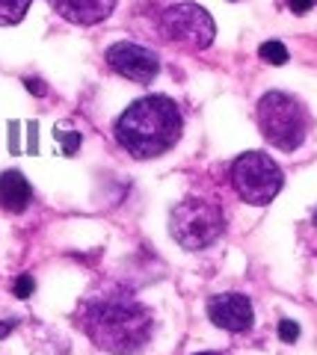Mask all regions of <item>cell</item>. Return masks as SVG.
<instances>
[{
	"label": "cell",
	"instance_id": "obj_8",
	"mask_svg": "<svg viewBox=\"0 0 317 355\" xmlns=\"http://www.w3.org/2000/svg\"><path fill=\"white\" fill-rule=\"evenodd\" d=\"M207 317L225 331H249L255 323V311L243 293H216L207 299Z\"/></svg>",
	"mask_w": 317,
	"mask_h": 355
},
{
	"label": "cell",
	"instance_id": "obj_10",
	"mask_svg": "<svg viewBox=\"0 0 317 355\" xmlns=\"http://www.w3.org/2000/svg\"><path fill=\"white\" fill-rule=\"evenodd\" d=\"M33 190L27 184V178L21 175L18 169H9L0 175V207L9 210V214H24L30 207Z\"/></svg>",
	"mask_w": 317,
	"mask_h": 355
},
{
	"label": "cell",
	"instance_id": "obj_2",
	"mask_svg": "<svg viewBox=\"0 0 317 355\" xmlns=\"http://www.w3.org/2000/svg\"><path fill=\"white\" fill-rule=\"evenodd\" d=\"M113 130H116V142L130 157L155 160L169 148H175V142L181 139L184 130V119L172 98L146 95L116 119Z\"/></svg>",
	"mask_w": 317,
	"mask_h": 355
},
{
	"label": "cell",
	"instance_id": "obj_14",
	"mask_svg": "<svg viewBox=\"0 0 317 355\" xmlns=\"http://www.w3.org/2000/svg\"><path fill=\"white\" fill-rule=\"evenodd\" d=\"M33 291H36V282H33L30 275H18L15 279V296L27 299V296H33Z\"/></svg>",
	"mask_w": 317,
	"mask_h": 355
},
{
	"label": "cell",
	"instance_id": "obj_9",
	"mask_svg": "<svg viewBox=\"0 0 317 355\" xmlns=\"http://www.w3.org/2000/svg\"><path fill=\"white\" fill-rule=\"evenodd\" d=\"M48 3L60 18L78 27H92L113 15L119 0H48Z\"/></svg>",
	"mask_w": 317,
	"mask_h": 355
},
{
	"label": "cell",
	"instance_id": "obj_6",
	"mask_svg": "<svg viewBox=\"0 0 317 355\" xmlns=\"http://www.w3.org/2000/svg\"><path fill=\"white\" fill-rule=\"evenodd\" d=\"M160 33H163V39H169L172 44L205 51L214 44L216 24H214L211 12L202 9L199 3H175L169 9H163Z\"/></svg>",
	"mask_w": 317,
	"mask_h": 355
},
{
	"label": "cell",
	"instance_id": "obj_3",
	"mask_svg": "<svg viewBox=\"0 0 317 355\" xmlns=\"http://www.w3.org/2000/svg\"><path fill=\"white\" fill-rule=\"evenodd\" d=\"M258 128L264 139L279 151H297L309 133V116L293 95L267 92L258 101Z\"/></svg>",
	"mask_w": 317,
	"mask_h": 355
},
{
	"label": "cell",
	"instance_id": "obj_20",
	"mask_svg": "<svg viewBox=\"0 0 317 355\" xmlns=\"http://www.w3.org/2000/svg\"><path fill=\"white\" fill-rule=\"evenodd\" d=\"M12 326H15V323H0V338H6L9 331H12Z\"/></svg>",
	"mask_w": 317,
	"mask_h": 355
},
{
	"label": "cell",
	"instance_id": "obj_4",
	"mask_svg": "<svg viewBox=\"0 0 317 355\" xmlns=\"http://www.w3.org/2000/svg\"><path fill=\"white\" fill-rule=\"evenodd\" d=\"M225 231V216L223 207L211 202V198H184L172 207L169 216V234L175 237V243L190 252L207 249L214 240H220V234Z\"/></svg>",
	"mask_w": 317,
	"mask_h": 355
},
{
	"label": "cell",
	"instance_id": "obj_18",
	"mask_svg": "<svg viewBox=\"0 0 317 355\" xmlns=\"http://www.w3.org/2000/svg\"><path fill=\"white\" fill-rule=\"evenodd\" d=\"M27 83V89L33 95H45V86H42V80H36V77H30V80H24Z\"/></svg>",
	"mask_w": 317,
	"mask_h": 355
},
{
	"label": "cell",
	"instance_id": "obj_16",
	"mask_svg": "<svg viewBox=\"0 0 317 355\" xmlns=\"http://www.w3.org/2000/svg\"><path fill=\"white\" fill-rule=\"evenodd\" d=\"M317 3V0H288V6H291V12H297V15H305L309 9Z\"/></svg>",
	"mask_w": 317,
	"mask_h": 355
},
{
	"label": "cell",
	"instance_id": "obj_1",
	"mask_svg": "<svg viewBox=\"0 0 317 355\" xmlns=\"http://www.w3.org/2000/svg\"><path fill=\"white\" fill-rule=\"evenodd\" d=\"M80 326L98 349L134 355L151 340V311L130 296H98L80 311Z\"/></svg>",
	"mask_w": 317,
	"mask_h": 355
},
{
	"label": "cell",
	"instance_id": "obj_13",
	"mask_svg": "<svg viewBox=\"0 0 317 355\" xmlns=\"http://www.w3.org/2000/svg\"><path fill=\"white\" fill-rule=\"evenodd\" d=\"M279 338L285 343H293L300 338V326L293 323V320H282V323H279Z\"/></svg>",
	"mask_w": 317,
	"mask_h": 355
},
{
	"label": "cell",
	"instance_id": "obj_5",
	"mask_svg": "<svg viewBox=\"0 0 317 355\" xmlns=\"http://www.w3.org/2000/svg\"><path fill=\"white\" fill-rule=\"evenodd\" d=\"M232 187L234 193L243 198L246 205L264 207L273 198L279 196L282 184H285V175H282L279 163L264 151H246L232 163Z\"/></svg>",
	"mask_w": 317,
	"mask_h": 355
},
{
	"label": "cell",
	"instance_id": "obj_12",
	"mask_svg": "<svg viewBox=\"0 0 317 355\" xmlns=\"http://www.w3.org/2000/svg\"><path fill=\"white\" fill-rule=\"evenodd\" d=\"M258 57L270 65H285L288 62V48L282 42H264L258 48Z\"/></svg>",
	"mask_w": 317,
	"mask_h": 355
},
{
	"label": "cell",
	"instance_id": "obj_7",
	"mask_svg": "<svg viewBox=\"0 0 317 355\" xmlns=\"http://www.w3.org/2000/svg\"><path fill=\"white\" fill-rule=\"evenodd\" d=\"M107 65L134 83H151L160 71V57L137 42H116L107 48Z\"/></svg>",
	"mask_w": 317,
	"mask_h": 355
},
{
	"label": "cell",
	"instance_id": "obj_21",
	"mask_svg": "<svg viewBox=\"0 0 317 355\" xmlns=\"http://www.w3.org/2000/svg\"><path fill=\"white\" fill-rule=\"evenodd\" d=\"M196 355H223V352H196Z\"/></svg>",
	"mask_w": 317,
	"mask_h": 355
},
{
	"label": "cell",
	"instance_id": "obj_22",
	"mask_svg": "<svg viewBox=\"0 0 317 355\" xmlns=\"http://www.w3.org/2000/svg\"><path fill=\"white\" fill-rule=\"evenodd\" d=\"M314 225H317V210H314Z\"/></svg>",
	"mask_w": 317,
	"mask_h": 355
},
{
	"label": "cell",
	"instance_id": "obj_17",
	"mask_svg": "<svg viewBox=\"0 0 317 355\" xmlns=\"http://www.w3.org/2000/svg\"><path fill=\"white\" fill-rule=\"evenodd\" d=\"M27 137H30V154H36L39 151V128H36V121H30L27 125Z\"/></svg>",
	"mask_w": 317,
	"mask_h": 355
},
{
	"label": "cell",
	"instance_id": "obj_15",
	"mask_svg": "<svg viewBox=\"0 0 317 355\" xmlns=\"http://www.w3.org/2000/svg\"><path fill=\"white\" fill-rule=\"evenodd\" d=\"M57 139L62 142V151L65 154H74V151L80 148V137H78V133H62V130H57Z\"/></svg>",
	"mask_w": 317,
	"mask_h": 355
},
{
	"label": "cell",
	"instance_id": "obj_11",
	"mask_svg": "<svg viewBox=\"0 0 317 355\" xmlns=\"http://www.w3.org/2000/svg\"><path fill=\"white\" fill-rule=\"evenodd\" d=\"M33 0H0V27H15L24 21Z\"/></svg>",
	"mask_w": 317,
	"mask_h": 355
},
{
	"label": "cell",
	"instance_id": "obj_19",
	"mask_svg": "<svg viewBox=\"0 0 317 355\" xmlns=\"http://www.w3.org/2000/svg\"><path fill=\"white\" fill-rule=\"evenodd\" d=\"M9 148L18 151V121H12V125H9Z\"/></svg>",
	"mask_w": 317,
	"mask_h": 355
}]
</instances>
